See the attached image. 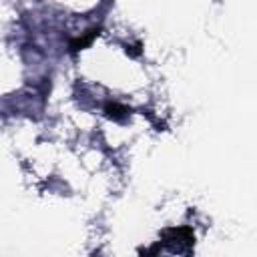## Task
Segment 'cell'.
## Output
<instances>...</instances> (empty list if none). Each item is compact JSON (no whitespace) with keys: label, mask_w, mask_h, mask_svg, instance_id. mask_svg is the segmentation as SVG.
<instances>
[{"label":"cell","mask_w":257,"mask_h":257,"mask_svg":"<svg viewBox=\"0 0 257 257\" xmlns=\"http://www.w3.org/2000/svg\"><path fill=\"white\" fill-rule=\"evenodd\" d=\"M99 34V28H93V30H89V34L87 36H83V38H77V40H73L71 42V48L73 50H81V48H85V46H89L91 42H93V38Z\"/></svg>","instance_id":"cell-1"},{"label":"cell","mask_w":257,"mask_h":257,"mask_svg":"<svg viewBox=\"0 0 257 257\" xmlns=\"http://www.w3.org/2000/svg\"><path fill=\"white\" fill-rule=\"evenodd\" d=\"M105 113H107L109 117H113V119H123V117L127 115V109L121 107V105H117V103H113V105H107Z\"/></svg>","instance_id":"cell-2"},{"label":"cell","mask_w":257,"mask_h":257,"mask_svg":"<svg viewBox=\"0 0 257 257\" xmlns=\"http://www.w3.org/2000/svg\"><path fill=\"white\" fill-rule=\"evenodd\" d=\"M127 52H131V54H139V46H127Z\"/></svg>","instance_id":"cell-3"}]
</instances>
